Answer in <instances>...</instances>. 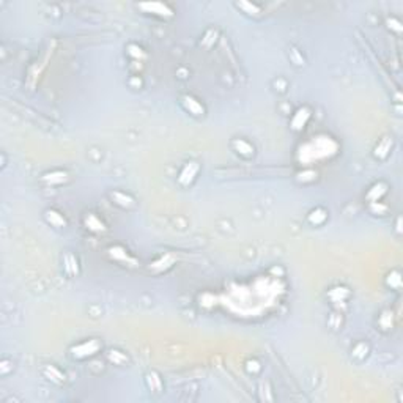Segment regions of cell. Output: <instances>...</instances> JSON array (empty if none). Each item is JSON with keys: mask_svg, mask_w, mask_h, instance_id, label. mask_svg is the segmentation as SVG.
I'll use <instances>...</instances> for the list:
<instances>
[{"mask_svg": "<svg viewBox=\"0 0 403 403\" xmlns=\"http://www.w3.org/2000/svg\"><path fill=\"white\" fill-rule=\"evenodd\" d=\"M337 153V144L329 139V137H314V140L306 144L300 154H301V161L304 162H312L320 158H328L329 154Z\"/></svg>", "mask_w": 403, "mask_h": 403, "instance_id": "cell-1", "label": "cell"}, {"mask_svg": "<svg viewBox=\"0 0 403 403\" xmlns=\"http://www.w3.org/2000/svg\"><path fill=\"white\" fill-rule=\"evenodd\" d=\"M99 350V342L98 340H90L82 345H77L73 348V355L74 358H85V356H92Z\"/></svg>", "mask_w": 403, "mask_h": 403, "instance_id": "cell-2", "label": "cell"}, {"mask_svg": "<svg viewBox=\"0 0 403 403\" xmlns=\"http://www.w3.org/2000/svg\"><path fill=\"white\" fill-rule=\"evenodd\" d=\"M142 10H147V11H151L154 15H159L162 18H167V16H172L174 11L168 8V5L165 4H161V2H153V4H140L139 5Z\"/></svg>", "mask_w": 403, "mask_h": 403, "instance_id": "cell-3", "label": "cell"}, {"mask_svg": "<svg viewBox=\"0 0 403 403\" xmlns=\"http://www.w3.org/2000/svg\"><path fill=\"white\" fill-rule=\"evenodd\" d=\"M309 117H310V113H309L307 109H300V110H298L296 115L293 117V123L298 122V120H300V123H298V125L295 126V129H301V128H304V125H306V122H307Z\"/></svg>", "mask_w": 403, "mask_h": 403, "instance_id": "cell-4", "label": "cell"}, {"mask_svg": "<svg viewBox=\"0 0 403 403\" xmlns=\"http://www.w3.org/2000/svg\"><path fill=\"white\" fill-rule=\"evenodd\" d=\"M185 104H186V107H188V109H189V110H191L194 115H199V113H197V110H196V107H199V109H203V107L200 106V104H199L196 99H192L191 96H186V98H185Z\"/></svg>", "mask_w": 403, "mask_h": 403, "instance_id": "cell-5", "label": "cell"}]
</instances>
